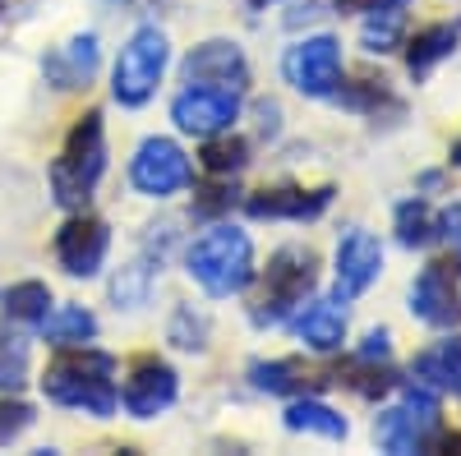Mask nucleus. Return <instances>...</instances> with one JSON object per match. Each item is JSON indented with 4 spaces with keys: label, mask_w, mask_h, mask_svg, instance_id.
I'll return each instance as SVG.
<instances>
[{
    "label": "nucleus",
    "mask_w": 461,
    "mask_h": 456,
    "mask_svg": "<svg viewBox=\"0 0 461 456\" xmlns=\"http://www.w3.org/2000/svg\"><path fill=\"white\" fill-rule=\"evenodd\" d=\"M111 373H115V360L106 351H93L88 341H84L79 351H60L47 364L42 392L56 406H69V410L93 415V420H106V415H115V401H121Z\"/></svg>",
    "instance_id": "1"
},
{
    "label": "nucleus",
    "mask_w": 461,
    "mask_h": 456,
    "mask_svg": "<svg viewBox=\"0 0 461 456\" xmlns=\"http://www.w3.org/2000/svg\"><path fill=\"white\" fill-rule=\"evenodd\" d=\"M106 171V134H102V111H84L74 121L65 152L51 162V194L65 212H84L97 194V180Z\"/></svg>",
    "instance_id": "2"
},
{
    "label": "nucleus",
    "mask_w": 461,
    "mask_h": 456,
    "mask_svg": "<svg viewBox=\"0 0 461 456\" xmlns=\"http://www.w3.org/2000/svg\"><path fill=\"white\" fill-rule=\"evenodd\" d=\"M189 277L217 300L240 295L254 282V240L240 226H212L189 249Z\"/></svg>",
    "instance_id": "3"
},
{
    "label": "nucleus",
    "mask_w": 461,
    "mask_h": 456,
    "mask_svg": "<svg viewBox=\"0 0 461 456\" xmlns=\"http://www.w3.org/2000/svg\"><path fill=\"white\" fill-rule=\"evenodd\" d=\"M319 286V254L304 249V245H286L267 258V273H263V291L254 300L249 318L258 327H273V323H286L304 300L314 295Z\"/></svg>",
    "instance_id": "4"
},
{
    "label": "nucleus",
    "mask_w": 461,
    "mask_h": 456,
    "mask_svg": "<svg viewBox=\"0 0 461 456\" xmlns=\"http://www.w3.org/2000/svg\"><path fill=\"white\" fill-rule=\"evenodd\" d=\"M171 60V42L162 28H139L130 42L121 47V60H115V74H111V93L121 106H143L162 84V69Z\"/></svg>",
    "instance_id": "5"
},
{
    "label": "nucleus",
    "mask_w": 461,
    "mask_h": 456,
    "mask_svg": "<svg viewBox=\"0 0 461 456\" xmlns=\"http://www.w3.org/2000/svg\"><path fill=\"white\" fill-rule=\"evenodd\" d=\"M194 180V166H189L185 148L176 139H143L130 157V184L148 199H171L180 189Z\"/></svg>",
    "instance_id": "6"
},
{
    "label": "nucleus",
    "mask_w": 461,
    "mask_h": 456,
    "mask_svg": "<svg viewBox=\"0 0 461 456\" xmlns=\"http://www.w3.org/2000/svg\"><path fill=\"white\" fill-rule=\"evenodd\" d=\"M282 74L286 84L304 97H332L341 84V42L328 32L319 37H304L282 56Z\"/></svg>",
    "instance_id": "7"
},
{
    "label": "nucleus",
    "mask_w": 461,
    "mask_h": 456,
    "mask_svg": "<svg viewBox=\"0 0 461 456\" xmlns=\"http://www.w3.org/2000/svg\"><path fill=\"white\" fill-rule=\"evenodd\" d=\"M438 429V401L425 388H411L388 415H378V447L393 456H411L429 443V434Z\"/></svg>",
    "instance_id": "8"
},
{
    "label": "nucleus",
    "mask_w": 461,
    "mask_h": 456,
    "mask_svg": "<svg viewBox=\"0 0 461 456\" xmlns=\"http://www.w3.org/2000/svg\"><path fill=\"white\" fill-rule=\"evenodd\" d=\"M240 116V93L236 88H208V84H189L176 102H171V121L180 134H194V139H208V134H221L230 130Z\"/></svg>",
    "instance_id": "9"
},
{
    "label": "nucleus",
    "mask_w": 461,
    "mask_h": 456,
    "mask_svg": "<svg viewBox=\"0 0 461 456\" xmlns=\"http://www.w3.org/2000/svg\"><path fill=\"white\" fill-rule=\"evenodd\" d=\"M106 249H111V231H106L102 217L74 212L56 231V258L69 277H97L102 263H106Z\"/></svg>",
    "instance_id": "10"
},
{
    "label": "nucleus",
    "mask_w": 461,
    "mask_h": 456,
    "mask_svg": "<svg viewBox=\"0 0 461 456\" xmlns=\"http://www.w3.org/2000/svg\"><path fill=\"white\" fill-rule=\"evenodd\" d=\"M411 314L429 327H456L461 323V291H456V263L434 258L411 286Z\"/></svg>",
    "instance_id": "11"
},
{
    "label": "nucleus",
    "mask_w": 461,
    "mask_h": 456,
    "mask_svg": "<svg viewBox=\"0 0 461 456\" xmlns=\"http://www.w3.org/2000/svg\"><path fill=\"white\" fill-rule=\"evenodd\" d=\"M176 397H180V378H176V369H171L167 360L139 355V360L130 364V378H125L121 401H125V410L134 415V420H152V415H162Z\"/></svg>",
    "instance_id": "12"
},
{
    "label": "nucleus",
    "mask_w": 461,
    "mask_h": 456,
    "mask_svg": "<svg viewBox=\"0 0 461 456\" xmlns=\"http://www.w3.org/2000/svg\"><path fill=\"white\" fill-rule=\"evenodd\" d=\"M185 84H208V88H236L245 93L249 88V60L236 42H226V37H212V42L194 47L180 65Z\"/></svg>",
    "instance_id": "13"
},
{
    "label": "nucleus",
    "mask_w": 461,
    "mask_h": 456,
    "mask_svg": "<svg viewBox=\"0 0 461 456\" xmlns=\"http://www.w3.org/2000/svg\"><path fill=\"white\" fill-rule=\"evenodd\" d=\"M332 203V184L323 189H304V184H273V189H254L245 199V212L258 221H314Z\"/></svg>",
    "instance_id": "14"
},
{
    "label": "nucleus",
    "mask_w": 461,
    "mask_h": 456,
    "mask_svg": "<svg viewBox=\"0 0 461 456\" xmlns=\"http://www.w3.org/2000/svg\"><path fill=\"white\" fill-rule=\"evenodd\" d=\"M378 273H383V245L369 231L351 226V231L337 240V300L346 304V300L365 295L378 282Z\"/></svg>",
    "instance_id": "15"
},
{
    "label": "nucleus",
    "mask_w": 461,
    "mask_h": 456,
    "mask_svg": "<svg viewBox=\"0 0 461 456\" xmlns=\"http://www.w3.org/2000/svg\"><path fill=\"white\" fill-rule=\"evenodd\" d=\"M97 37L93 32H74L65 47H56L47 60H42V74H47V84L60 88V93H79L93 84V74H97Z\"/></svg>",
    "instance_id": "16"
},
{
    "label": "nucleus",
    "mask_w": 461,
    "mask_h": 456,
    "mask_svg": "<svg viewBox=\"0 0 461 456\" xmlns=\"http://www.w3.org/2000/svg\"><path fill=\"white\" fill-rule=\"evenodd\" d=\"M291 327H295V336H300L310 351L328 355V351H341V341H346V309H341V300L300 304V314H295Z\"/></svg>",
    "instance_id": "17"
},
{
    "label": "nucleus",
    "mask_w": 461,
    "mask_h": 456,
    "mask_svg": "<svg viewBox=\"0 0 461 456\" xmlns=\"http://www.w3.org/2000/svg\"><path fill=\"white\" fill-rule=\"evenodd\" d=\"M249 383L258 392H273V397H300V392H314V388L332 383V373L304 369L300 360H254L249 364Z\"/></svg>",
    "instance_id": "18"
},
{
    "label": "nucleus",
    "mask_w": 461,
    "mask_h": 456,
    "mask_svg": "<svg viewBox=\"0 0 461 456\" xmlns=\"http://www.w3.org/2000/svg\"><path fill=\"white\" fill-rule=\"evenodd\" d=\"M411 373H415V383H425L429 392L461 397V336H447V341H438V346L420 351Z\"/></svg>",
    "instance_id": "19"
},
{
    "label": "nucleus",
    "mask_w": 461,
    "mask_h": 456,
    "mask_svg": "<svg viewBox=\"0 0 461 456\" xmlns=\"http://www.w3.org/2000/svg\"><path fill=\"white\" fill-rule=\"evenodd\" d=\"M461 42V23H429V28H420L411 42H406V69H411V79H429V69L438 60H447Z\"/></svg>",
    "instance_id": "20"
},
{
    "label": "nucleus",
    "mask_w": 461,
    "mask_h": 456,
    "mask_svg": "<svg viewBox=\"0 0 461 456\" xmlns=\"http://www.w3.org/2000/svg\"><path fill=\"white\" fill-rule=\"evenodd\" d=\"M282 420H286L291 434H319V438H332V443H341L346 434H351L346 415H337L332 406H323V401H314V397H295V401L286 406Z\"/></svg>",
    "instance_id": "21"
},
{
    "label": "nucleus",
    "mask_w": 461,
    "mask_h": 456,
    "mask_svg": "<svg viewBox=\"0 0 461 456\" xmlns=\"http://www.w3.org/2000/svg\"><path fill=\"white\" fill-rule=\"evenodd\" d=\"M37 327H42V336L51 341V346H84V341L97 336V318L84 309V304H56V309H47V318Z\"/></svg>",
    "instance_id": "22"
},
{
    "label": "nucleus",
    "mask_w": 461,
    "mask_h": 456,
    "mask_svg": "<svg viewBox=\"0 0 461 456\" xmlns=\"http://www.w3.org/2000/svg\"><path fill=\"white\" fill-rule=\"evenodd\" d=\"M199 162H203V171H208V175L226 180V175L245 171V162H249V143H245L240 134H230V130L208 134V139H203V152H199Z\"/></svg>",
    "instance_id": "23"
},
{
    "label": "nucleus",
    "mask_w": 461,
    "mask_h": 456,
    "mask_svg": "<svg viewBox=\"0 0 461 456\" xmlns=\"http://www.w3.org/2000/svg\"><path fill=\"white\" fill-rule=\"evenodd\" d=\"M438 236H443V217H438L429 203L411 199V203L397 208V240H402L406 249H425V245H434Z\"/></svg>",
    "instance_id": "24"
},
{
    "label": "nucleus",
    "mask_w": 461,
    "mask_h": 456,
    "mask_svg": "<svg viewBox=\"0 0 461 456\" xmlns=\"http://www.w3.org/2000/svg\"><path fill=\"white\" fill-rule=\"evenodd\" d=\"M0 309H5V323H42L47 309H51V291L42 282H19L0 295Z\"/></svg>",
    "instance_id": "25"
},
{
    "label": "nucleus",
    "mask_w": 461,
    "mask_h": 456,
    "mask_svg": "<svg viewBox=\"0 0 461 456\" xmlns=\"http://www.w3.org/2000/svg\"><path fill=\"white\" fill-rule=\"evenodd\" d=\"M341 106L351 111H365V116H378V111H388V116H402V97H393L388 79H356L351 88L332 93Z\"/></svg>",
    "instance_id": "26"
},
{
    "label": "nucleus",
    "mask_w": 461,
    "mask_h": 456,
    "mask_svg": "<svg viewBox=\"0 0 461 456\" xmlns=\"http://www.w3.org/2000/svg\"><path fill=\"white\" fill-rule=\"evenodd\" d=\"M28 383V341L0 323V392H19Z\"/></svg>",
    "instance_id": "27"
},
{
    "label": "nucleus",
    "mask_w": 461,
    "mask_h": 456,
    "mask_svg": "<svg viewBox=\"0 0 461 456\" xmlns=\"http://www.w3.org/2000/svg\"><path fill=\"white\" fill-rule=\"evenodd\" d=\"M402 32H406V14H402V5H388V10H374V14H369L360 42H365V51L388 56V51L402 47Z\"/></svg>",
    "instance_id": "28"
},
{
    "label": "nucleus",
    "mask_w": 461,
    "mask_h": 456,
    "mask_svg": "<svg viewBox=\"0 0 461 456\" xmlns=\"http://www.w3.org/2000/svg\"><path fill=\"white\" fill-rule=\"evenodd\" d=\"M171 346H180V351H203L208 346V318L203 314H194L189 304H180V309L171 314Z\"/></svg>",
    "instance_id": "29"
},
{
    "label": "nucleus",
    "mask_w": 461,
    "mask_h": 456,
    "mask_svg": "<svg viewBox=\"0 0 461 456\" xmlns=\"http://www.w3.org/2000/svg\"><path fill=\"white\" fill-rule=\"evenodd\" d=\"M148 282H152V268H148V263H130V268L111 282V300H115V309H139L143 295H148Z\"/></svg>",
    "instance_id": "30"
},
{
    "label": "nucleus",
    "mask_w": 461,
    "mask_h": 456,
    "mask_svg": "<svg viewBox=\"0 0 461 456\" xmlns=\"http://www.w3.org/2000/svg\"><path fill=\"white\" fill-rule=\"evenodd\" d=\"M32 420H37V415H32L28 401H19V397H0V447H10Z\"/></svg>",
    "instance_id": "31"
},
{
    "label": "nucleus",
    "mask_w": 461,
    "mask_h": 456,
    "mask_svg": "<svg viewBox=\"0 0 461 456\" xmlns=\"http://www.w3.org/2000/svg\"><path fill=\"white\" fill-rule=\"evenodd\" d=\"M230 203H236V194H230L226 184H208L203 199H194V217H217V212H226Z\"/></svg>",
    "instance_id": "32"
},
{
    "label": "nucleus",
    "mask_w": 461,
    "mask_h": 456,
    "mask_svg": "<svg viewBox=\"0 0 461 456\" xmlns=\"http://www.w3.org/2000/svg\"><path fill=\"white\" fill-rule=\"evenodd\" d=\"M388 355H393V336L383 332V327L369 332V336H365V346H360V360H388Z\"/></svg>",
    "instance_id": "33"
},
{
    "label": "nucleus",
    "mask_w": 461,
    "mask_h": 456,
    "mask_svg": "<svg viewBox=\"0 0 461 456\" xmlns=\"http://www.w3.org/2000/svg\"><path fill=\"white\" fill-rule=\"evenodd\" d=\"M341 14H374V10H388V5H406V0H332Z\"/></svg>",
    "instance_id": "34"
},
{
    "label": "nucleus",
    "mask_w": 461,
    "mask_h": 456,
    "mask_svg": "<svg viewBox=\"0 0 461 456\" xmlns=\"http://www.w3.org/2000/svg\"><path fill=\"white\" fill-rule=\"evenodd\" d=\"M434 447H438V452H456V456H461V434H447V438H438Z\"/></svg>",
    "instance_id": "35"
},
{
    "label": "nucleus",
    "mask_w": 461,
    "mask_h": 456,
    "mask_svg": "<svg viewBox=\"0 0 461 456\" xmlns=\"http://www.w3.org/2000/svg\"><path fill=\"white\" fill-rule=\"evenodd\" d=\"M452 166H461V139L452 143Z\"/></svg>",
    "instance_id": "36"
},
{
    "label": "nucleus",
    "mask_w": 461,
    "mask_h": 456,
    "mask_svg": "<svg viewBox=\"0 0 461 456\" xmlns=\"http://www.w3.org/2000/svg\"><path fill=\"white\" fill-rule=\"evenodd\" d=\"M249 5H267V0H249Z\"/></svg>",
    "instance_id": "37"
},
{
    "label": "nucleus",
    "mask_w": 461,
    "mask_h": 456,
    "mask_svg": "<svg viewBox=\"0 0 461 456\" xmlns=\"http://www.w3.org/2000/svg\"><path fill=\"white\" fill-rule=\"evenodd\" d=\"M0 10H5V0H0Z\"/></svg>",
    "instance_id": "38"
}]
</instances>
